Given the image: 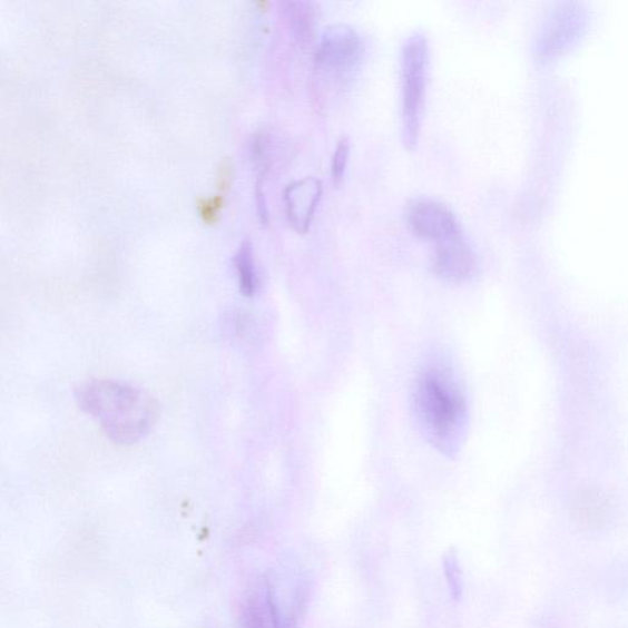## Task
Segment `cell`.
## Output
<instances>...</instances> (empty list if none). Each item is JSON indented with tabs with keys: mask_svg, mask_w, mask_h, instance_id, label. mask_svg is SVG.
I'll use <instances>...</instances> for the list:
<instances>
[{
	"mask_svg": "<svg viewBox=\"0 0 628 628\" xmlns=\"http://www.w3.org/2000/svg\"><path fill=\"white\" fill-rule=\"evenodd\" d=\"M406 220L416 236L433 241L434 244L462 233L455 215L444 204L429 198L410 202Z\"/></svg>",
	"mask_w": 628,
	"mask_h": 628,
	"instance_id": "5",
	"label": "cell"
},
{
	"mask_svg": "<svg viewBox=\"0 0 628 628\" xmlns=\"http://www.w3.org/2000/svg\"><path fill=\"white\" fill-rule=\"evenodd\" d=\"M224 198L215 196L213 198H203L198 203V210L205 223L213 224L217 220L223 209Z\"/></svg>",
	"mask_w": 628,
	"mask_h": 628,
	"instance_id": "12",
	"label": "cell"
},
{
	"mask_svg": "<svg viewBox=\"0 0 628 628\" xmlns=\"http://www.w3.org/2000/svg\"><path fill=\"white\" fill-rule=\"evenodd\" d=\"M430 65L429 41L424 32L409 36L402 48V139L409 150L419 144L424 120Z\"/></svg>",
	"mask_w": 628,
	"mask_h": 628,
	"instance_id": "2",
	"label": "cell"
},
{
	"mask_svg": "<svg viewBox=\"0 0 628 628\" xmlns=\"http://www.w3.org/2000/svg\"><path fill=\"white\" fill-rule=\"evenodd\" d=\"M76 398L82 412L98 421L106 436L120 445L147 438L159 418V405L149 393L120 381L84 382Z\"/></svg>",
	"mask_w": 628,
	"mask_h": 628,
	"instance_id": "1",
	"label": "cell"
},
{
	"mask_svg": "<svg viewBox=\"0 0 628 628\" xmlns=\"http://www.w3.org/2000/svg\"><path fill=\"white\" fill-rule=\"evenodd\" d=\"M416 404L432 439L438 443L449 439L462 413L463 403L441 374L428 372L419 380Z\"/></svg>",
	"mask_w": 628,
	"mask_h": 628,
	"instance_id": "3",
	"label": "cell"
},
{
	"mask_svg": "<svg viewBox=\"0 0 628 628\" xmlns=\"http://www.w3.org/2000/svg\"><path fill=\"white\" fill-rule=\"evenodd\" d=\"M322 193V183L316 177H305L286 187L284 199L287 219L298 234L308 232Z\"/></svg>",
	"mask_w": 628,
	"mask_h": 628,
	"instance_id": "7",
	"label": "cell"
},
{
	"mask_svg": "<svg viewBox=\"0 0 628 628\" xmlns=\"http://www.w3.org/2000/svg\"><path fill=\"white\" fill-rule=\"evenodd\" d=\"M573 512L579 522L599 526L607 519L608 501L599 490L583 489L576 494Z\"/></svg>",
	"mask_w": 628,
	"mask_h": 628,
	"instance_id": "8",
	"label": "cell"
},
{
	"mask_svg": "<svg viewBox=\"0 0 628 628\" xmlns=\"http://www.w3.org/2000/svg\"><path fill=\"white\" fill-rule=\"evenodd\" d=\"M287 6V13L292 19L296 38L301 42L307 43L312 39L314 27H316V8L308 2H293Z\"/></svg>",
	"mask_w": 628,
	"mask_h": 628,
	"instance_id": "10",
	"label": "cell"
},
{
	"mask_svg": "<svg viewBox=\"0 0 628 628\" xmlns=\"http://www.w3.org/2000/svg\"><path fill=\"white\" fill-rule=\"evenodd\" d=\"M234 263L241 293L252 297L256 293L258 281L255 259H253V247L248 239L244 241L243 245L237 249Z\"/></svg>",
	"mask_w": 628,
	"mask_h": 628,
	"instance_id": "9",
	"label": "cell"
},
{
	"mask_svg": "<svg viewBox=\"0 0 628 628\" xmlns=\"http://www.w3.org/2000/svg\"><path fill=\"white\" fill-rule=\"evenodd\" d=\"M234 176V165L228 157L220 163L219 168H217V180L216 185L220 192H225L232 186V180Z\"/></svg>",
	"mask_w": 628,
	"mask_h": 628,
	"instance_id": "13",
	"label": "cell"
},
{
	"mask_svg": "<svg viewBox=\"0 0 628 628\" xmlns=\"http://www.w3.org/2000/svg\"><path fill=\"white\" fill-rule=\"evenodd\" d=\"M432 267L447 282L462 283L473 276L477 258L462 233L436 244Z\"/></svg>",
	"mask_w": 628,
	"mask_h": 628,
	"instance_id": "6",
	"label": "cell"
},
{
	"mask_svg": "<svg viewBox=\"0 0 628 628\" xmlns=\"http://www.w3.org/2000/svg\"><path fill=\"white\" fill-rule=\"evenodd\" d=\"M350 156V140L343 137L336 144L332 161V179L335 187H340L345 178Z\"/></svg>",
	"mask_w": 628,
	"mask_h": 628,
	"instance_id": "11",
	"label": "cell"
},
{
	"mask_svg": "<svg viewBox=\"0 0 628 628\" xmlns=\"http://www.w3.org/2000/svg\"><path fill=\"white\" fill-rule=\"evenodd\" d=\"M365 55L364 41L352 27L335 23L324 30L316 50L318 69L335 77L347 76Z\"/></svg>",
	"mask_w": 628,
	"mask_h": 628,
	"instance_id": "4",
	"label": "cell"
}]
</instances>
